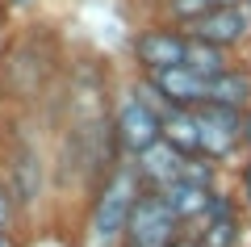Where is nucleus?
Segmentation results:
<instances>
[{
  "label": "nucleus",
  "mask_w": 251,
  "mask_h": 247,
  "mask_svg": "<svg viewBox=\"0 0 251 247\" xmlns=\"http://www.w3.org/2000/svg\"><path fill=\"white\" fill-rule=\"evenodd\" d=\"M243 201L251 205V164H247V168H243Z\"/></svg>",
  "instance_id": "16"
},
{
  "label": "nucleus",
  "mask_w": 251,
  "mask_h": 247,
  "mask_svg": "<svg viewBox=\"0 0 251 247\" xmlns=\"http://www.w3.org/2000/svg\"><path fill=\"white\" fill-rule=\"evenodd\" d=\"M205 101L226 105V109H234V113H247V109H251V71L247 67H226L222 76L209 80Z\"/></svg>",
  "instance_id": "11"
},
{
  "label": "nucleus",
  "mask_w": 251,
  "mask_h": 247,
  "mask_svg": "<svg viewBox=\"0 0 251 247\" xmlns=\"http://www.w3.org/2000/svg\"><path fill=\"white\" fill-rule=\"evenodd\" d=\"M172 239H180V222L176 214L163 205L159 193L143 189L130 210V222H126V235H122V247H168Z\"/></svg>",
  "instance_id": "2"
},
{
  "label": "nucleus",
  "mask_w": 251,
  "mask_h": 247,
  "mask_svg": "<svg viewBox=\"0 0 251 247\" xmlns=\"http://www.w3.org/2000/svg\"><path fill=\"white\" fill-rule=\"evenodd\" d=\"M0 247H17V243H13V235H9V230H0Z\"/></svg>",
  "instance_id": "19"
},
{
  "label": "nucleus",
  "mask_w": 251,
  "mask_h": 247,
  "mask_svg": "<svg viewBox=\"0 0 251 247\" xmlns=\"http://www.w3.org/2000/svg\"><path fill=\"white\" fill-rule=\"evenodd\" d=\"M193 117H197L201 126V159H226L234 147L243 142V117L247 113H234V109L226 105H214V101H201L197 109H193Z\"/></svg>",
  "instance_id": "5"
},
{
  "label": "nucleus",
  "mask_w": 251,
  "mask_h": 247,
  "mask_svg": "<svg viewBox=\"0 0 251 247\" xmlns=\"http://www.w3.org/2000/svg\"><path fill=\"white\" fill-rule=\"evenodd\" d=\"M193 239H197V247H234L239 243V210H234L230 197L214 193L205 218H201V230Z\"/></svg>",
  "instance_id": "9"
},
{
  "label": "nucleus",
  "mask_w": 251,
  "mask_h": 247,
  "mask_svg": "<svg viewBox=\"0 0 251 247\" xmlns=\"http://www.w3.org/2000/svg\"><path fill=\"white\" fill-rule=\"evenodd\" d=\"M13 218H17V201H13L9 185L0 180V230H9V226H13Z\"/></svg>",
  "instance_id": "15"
},
{
  "label": "nucleus",
  "mask_w": 251,
  "mask_h": 247,
  "mask_svg": "<svg viewBox=\"0 0 251 247\" xmlns=\"http://www.w3.org/2000/svg\"><path fill=\"white\" fill-rule=\"evenodd\" d=\"M13 9H29V4H34V0H9Z\"/></svg>",
  "instance_id": "20"
},
{
  "label": "nucleus",
  "mask_w": 251,
  "mask_h": 247,
  "mask_svg": "<svg viewBox=\"0 0 251 247\" xmlns=\"http://www.w3.org/2000/svg\"><path fill=\"white\" fill-rule=\"evenodd\" d=\"M159 197H163V205L176 214V222L184 226V222H201V218H205L209 201H214V189H209V185H197V180L176 176L168 189H159Z\"/></svg>",
  "instance_id": "10"
},
{
  "label": "nucleus",
  "mask_w": 251,
  "mask_h": 247,
  "mask_svg": "<svg viewBox=\"0 0 251 247\" xmlns=\"http://www.w3.org/2000/svg\"><path fill=\"white\" fill-rule=\"evenodd\" d=\"M130 164H134L138 180H143V185L151 189V193H159V189H168L172 180L180 176V168H184V155H180V151H172L168 142L159 138L155 147H147L143 155H134Z\"/></svg>",
  "instance_id": "8"
},
{
  "label": "nucleus",
  "mask_w": 251,
  "mask_h": 247,
  "mask_svg": "<svg viewBox=\"0 0 251 247\" xmlns=\"http://www.w3.org/2000/svg\"><path fill=\"white\" fill-rule=\"evenodd\" d=\"M184 38H188V34H184ZM184 67L197 71L201 80H214V76H222L226 67H234V63H230V55H226V51H218V46H209V42H197V38H188V46H184Z\"/></svg>",
  "instance_id": "13"
},
{
  "label": "nucleus",
  "mask_w": 251,
  "mask_h": 247,
  "mask_svg": "<svg viewBox=\"0 0 251 247\" xmlns=\"http://www.w3.org/2000/svg\"><path fill=\"white\" fill-rule=\"evenodd\" d=\"M159 126H163V117L155 113L151 105H143L138 97H126L122 105H117V113H113V142H117V151L122 155H143L147 147H155L159 142Z\"/></svg>",
  "instance_id": "4"
},
{
  "label": "nucleus",
  "mask_w": 251,
  "mask_h": 247,
  "mask_svg": "<svg viewBox=\"0 0 251 247\" xmlns=\"http://www.w3.org/2000/svg\"><path fill=\"white\" fill-rule=\"evenodd\" d=\"M159 138L168 142L172 151H180L184 159L201 155V126H197V117H193V109H172V113L163 117V126H159Z\"/></svg>",
  "instance_id": "12"
},
{
  "label": "nucleus",
  "mask_w": 251,
  "mask_h": 247,
  "mask_svg": "<svg viewBox=\"0 0 251 247\" xmlns=\"http://www.w3.org/2000/svg\"><path fill=\"white\" fill-rule=\"evenodd\" d=\"M218 4H239V0H168V17L176 21V29H184V26H193L197 17L214 13Z\"/></svg>",
  "instance_id": "14"
},
{
  "label": "nucleus",
  "mask_w": 251,
  "mask_h": 247,
  "mask_svg": "<svg viewBox=\"0 0 251 247\" xmlns=\"http://www.w3.org/2000/svg\"><path fill=\"white\" fill-rule=\"evenodd\" d=\"M138 193H143V180H138L130 159L117 164V168H109L105 185L97 189L92 210H88V239L97 247H122L126 222H130V210H134Z\"/></svg>",
  "instance_id": "1"
},
{
  "label": "nucleus",
  "mask_w": 251,
  "mask_h": 247,
  "mask_svg": "<svg viewBox=\"0 0 251 247\" xmlns=\"http://www.w3.org/2000/svg\"><path fill=\"white\" fill-rule=\"evenodd\" d=\"M184 34L230 55L234 46L251 42V13H247L243 0H239V4H218L214 13H205V17H197L193 26H184Z\"/></svg>",
  "instance_id": "3"
},
{
  "label": "nucleus",
  "mask_w": 251,
  "mask_h": 247,
  "mask_svg": "<svg viewBox=\"0 0 251 247\" xmlns=\"http://www.w3.org/2000/svg\"><path fill=\"white\" fill-rule=\"evenodd\" d=\"M184 29L176 26H159V29H143L134 38V59L138 67L151 76V71H168V67H184Z\"/></svg>",
  "instance_id": "6"
},
{
  "label": "nucleus",
  "mask_w": 251,
  "mask_h": 247,
  "mask_svg": "<svg viewBox=\"0 0 251 247\" xmlns=\"http://www.w3.org/2000/svg\"><path fill=\"white\" fill-rule=\"evenodd\" d=\"M243 4H247V13H251V0H243Z\"/></svg>",
  "instance_id": "21"
},
{
  "label": "nucleus",
  "mask_w": 251,
  "mask_h": 247,
  "mask_svg": "<svg viewBox=\"0 0 251 247\" xmlns=\"http://www.w3.org/2000/svg\"><path fill=\"white\" fill-rule=\"evenodd\" d=\"M243 142H251V109H247V117H243Z\"/></svg>",
  "instance_id": "18"
},
{
  "label": "nucleus",
  "mask_w": 251,
  "mask_h": 247,
  "mask_svg": "<svg viewBox=\"0 0 251 247\" xmlns=\"http://www.w3.org/2000/svg\"><path fill=\"white\" fill-rule=\"evenodd\" d=\"M147 84H151V88L159 92L172 109H197L201 101H205V88H209V80H201L197 71H188V67L151 71V76H147Z\"/></svg>",
  "instance_id": "7"
},
{
  "label": "nucleus",
  "mask_w": 251,
  "mask_h": 247,
  "mask_svg": "<svg viewBox=\"0 0 251 247\" xmlns=\"http://www.w3.org/2000/svg\"><path fill=\"white\" fill-rule=\"evenodd\" d=\"M168 247H197V239H193V235H180V239H172Z\"/></svg>",
  "instance_id": "17"
}]
</instances>
